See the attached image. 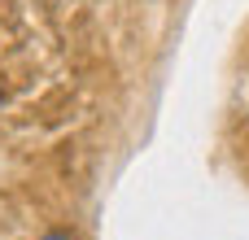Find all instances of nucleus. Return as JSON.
Wrapping results in <instances>:
<instances>
[{
	"instance_id": "f257e3e1",
	"label": "nucleus",
	"mask_w": 249,
	"mask_h": 240,
	"mask_svg": "<svg viewBox=\"0 0 249 240\" xmlns=\"http://www.w3.org/2000/svg\"><path fill=\"white\" fill-rule=\"evenodd\" d=\"M39 240H74L70 232H48V236H39Z\"/></svg>"
}]
</instances>
